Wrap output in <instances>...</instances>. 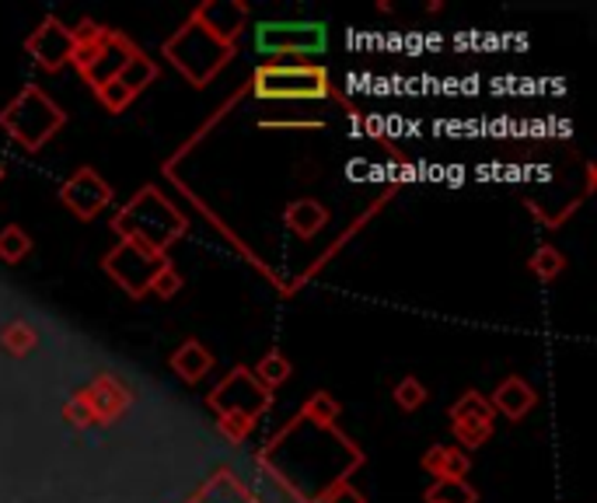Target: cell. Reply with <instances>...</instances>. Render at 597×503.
Returning <instances> with one entry per match:
<instances>
[{"label":"cell","mask_w":597,"mask_h":503,"mask_svg":"<svg viewBox=\"0 0 597 503\" xmlns=\"http://www.w3.org/2000/svg\"><path fill=\"white\" fill-rule=\"evenodd\" d=\"M112 231L119 242H130L151 255H169V249L189 231V218L158 185H143L123 210H115Z\"/></svg>","instance_id":"obj_1"},{"label":"cell","mask_w":597,"mask_h":503,"mask_svg":"<svg viewBox=\"0 0 597 503\" xmlns=\"http://www.w3.org/2000/svg\"><path fill=\"white\" fill-rule=\"evenodd\" d=\"M234 46L237 42H231L217 29H210L206 21L200 18V11H193L169 39H164L161 53L169 57V63L179 70L189 84L206 88L231 63Z\"/></svg>","instance_id":"obj_2"},{"label":"cell","mask_w":597,"mask_h":503,"mask_svg":"<svg viewBox=\"0 0 597 503\" xmlns=\"http://www.w3.org/2000/svg\"><path fill=\"white\" fill-rule=\"evenodd\" d=\"M206 405L213 410V416H217L224 437L245 441L255 430V423L270 413L273 392L262 389L249 368H234L217 381V389L206 395Z\"/></svg>","instance_id":"obj_3"},{"label":"cell","mask_w":597,"mask_h":503,"mask_svg":"<svg viewBox=\"0 0 597 503\" xmlns=\"http://www.w3.org/2000/svg\"><path fill=\"white\" fill-rule=\"evenodd\" d=\"M63 123H67V112L39 84L21 88L14 99L0 109V130L26 151L45 148V143L63 130Z\"/></svg>","instance_id":"obj_4"},{"label":"cell","mask_w":597,"mask_h":503,"mask_svg":"<svg viewBox=\"0 0 597 503\" xmlns=\"http://www.w3.org/2000/svg\"><path fill=\"white\" fill-rule=\"evenodd\" d=\"M70 32H74V57H70V63L78 67V74L91 84V91L109 84L136 53V46L123 32L105 29L91 18H84L81 26Z\"/></svg>","instance_id":"obj_5"},{"label":"cell","mask_w":597,"mask_h":503,"mask_svg":"<svg viewBox=\"0 0 597 503\" xmlns=\"http://www.w3.org/2000/svg\"><path fill=\"white\" fill-rule=\"evenodd\" d=\"M252 94L255 99H273V102H286V99H328L332 94V81L328 70L318 63H280L270 60L255 67L252 74Z\"/></svg>","instance_id":"obj_6"},{"label":"cell","mask_w":597,"mask_h":503,"mask_svg":"<svg viewBox=\"0 0 597 503\" xmlns=\"http://www.w3.org/2000/svg\"><path fill=\"white\" fill-rule=\"evenodd\" d=\"M169 262V255H151L130 242H119L105 259H102V270L112 276V283L119 286L123 294H130L133 301L148 298L151 286L161 273V266Z\"/></svg>","instance_id":"obj_7"},{"label":"cell","mask_w":597,"mask_h":503,"mask_svg":"<svg viewBox=\"0 0 597 503\" xmlns=\"http://www.w3.org/2000/svg\"><path fill=\"white\" fill-rule=\"evenodd\" d=\"M255 46L266 57H312L325 50V26H315V21H266L255 29Z\"/></svg>","instance_id":"obj_8"},{"label":"cell","mask_w":597,"mask_h":503,"mask_svg":"<svg viewBox=\"0 0 597 503\" xmlns=\"http://www.w3.org/2000/svg\"><path fill=\"white\" fill-rule=\"evenodd\" d=\"M154 81H158V63H154L148 53H143V50H136V53L130 57V63L119 70V74H115L109 84L94 88V99L102 102L105 112L119 115V112H127V109L133 105L136 94L148 91Z\"/></svg>","instance_id":"obj_9"},{"label":"cell","mask_w":597,"mask_h":503,"mask_svg":"<svg viewBox=\"0 0 597 503\" xmlns=\"http://www.w3.org/2000/svg\"><path fill=\"white\" fill-rule=\"evenodd\" d=\"M447 416H451V434H455L462 451L483 447L493 437V430H496V413H493L489 399L483 392H475V389H468L455 405H451Z\"/></svg>","instance_id":"obj_10"},{"label":"cell","mask_w":597,"mask_h":503,"mask_svg":"<svg viewBox=\"0 0 597 503\" xmlns=\"http://www.w3.org/2000/svg\"><path fill=\"white\" fill-rule=\"evenodd\" d=\"M60 203L74 213L78 221H94L112 203V185L94 172V168H78L60 189Z\"/></svg>","instance_id":"obj_11"},{"label":"cell","mask_w":597,"mask_h":503,"mask_svg":"<svg viewBox=\"0 0 597 503\" xmlns=\"http://www.w3.org/2000/svg\"><path fill=\"white\" fill-rule=\"evenodd\" d=\"M26 53L42 67L50 70V74H57V70H63L70 63V57H74V32H70V26H63L60 18H42L39 29H32V36L26 39Z\"/></svg>","instance_id":"obj_12"},{"label":"cell","mask_w":597,"mask_h":503,"mask_svg":"<svg viewBox=\"0 0 597 503\" xmlns=\"http://www.w3.org/2000/svg\"><path fill=\"white\" fill-rule=\"evenodd\" d=\"M81 395H84V402L91 405L94 423H102V426L115 423L119 416H123V413L130 410V402H133L130 389H127L119 378H112V374L94 378Z\"/></svg>","instance_id":"obj_13"},{"label":"cell","mask_w":597,"mask_h":503,"mask_svg":"<svg viewBox=\"0 0 597 503\" xmlns=\"http://www.w3.org/2000/svg\"><path fill=\"white\" fill-rule=\"evenodd\" d=\"M535 402H538V392H535L524 378H517V374H510V378L499 381L496 392H493V399H489L493 413L507 416V420H514V423L528 416V413L535 410Z\"/></svg>","instance_id":"obj_14"},{"label":"cell","mask_w":597,"mask_h":503,"mask_svg":"<svg viewBox=\"0 0 597 503\" xmlns=\"http://www.w3.org/2000/svg\"><path fill=\"white\" fill-rule=\"evenodd\" d=\"M196 11L210 29H217L231 42H237V36L249 26V4H242V0H203Z\"/></svg>","instance_id":"obj_15"},{"label":"cell","mask_w":597,"mask_h":503,"mask_svg":"<svg viewBox=\"0 0 597 503\" xmlns=\"http://www.w3.org/2000/svg\"><path fill=\"white\" fill-rule=\"evenodd\" d=\"M283 224L291 228L297 238H304V242H312V238H318L328 228V207L318 203V200H307V197L294 200L283 210Z\"/></svg>","instance_id":"obj_16"},{"label":"cell","mask_w":597,"mask_h":503,"mask_svg":"<svg viewBox=\"0 0 597 503\" xmlns=\"http://www.w3.org/2000/svg\"><path fill=\"white\" fill-rule=\"evenodd\" d=\"M419 465L434 479H465L468 469H472V459H468V451H462L458 444H434L419 459Z\"/></svg>","instance_id":"obj_17"},{"label":"cell","mask_w":597,"mask_h":503,"mask_svg":"<svg viewBox=\"0 0 597 503\" xmlns=\"http://www.w3.org/2000/svg\"><path fill=\"white\" fill-rule=\"evenodd\" d=\"M172 371L185 381V385H196V381H203L213 371V353L200 340H185L172 353Z\"/></svg>","instance_id":"obj_18"},{"label":"cell","mask_w":597,"mask_h":503,"mask_svg":"<svg viewBox=\"0 0 597 503\" xmlns=\"http://www.w3.org/2000/svg\"><path fill=\"white\" fill-rule=\"evenodd\" d=\"M185 503H259L231 472H217L206 486H200Z\"/></svg>","instance_id":"obj_19"},{"label":"cell","mask_w":597,"mask_h":503,"mask_svg":"<svg viewBox=\"0 0 597 503\" xmlns=\"http://www.w3.org/2000/svg\"><path fill=\"white\" fill-rule=\"evenodd\" d=\"M39 346V329L26 319H14L0 329V350L8 356H18V361H26V356Z\"/></svg>","instance_id":"obj_20"},{"label":"cell","mask_w":597,"mask_h":503,"mask_svg":"<svg viewBox=\"0 0 597 503\" xmlns=\"http://www.w3.org/2000/svg\"><path fill=\"white\" fill-rule=\"evenodd\" d=\"M252 374H255V381H259L262 389H270V392H273V389H280L283 381L294 374V364L286 361V356H283L280 350H270V353L262 356V361L255 364V371H252Z\"/></svg>","instance_id":"obj_21"},{"label":"cell","mask_w":597,"mask_h":503,"mask_svg":"<svg viewBox=\"0 0 597 503\" xmlns=\"http://www.w3.org/2000/svg\"><path fill=\"white\" fill-rule=\"evenodd\" d=\"M426 503H475L479 493H475L465 479H434V486L423 493Z\"/></svg>","instance_id":"obj_22"},{"label":"cell","mask_w":597,"mask_h":503,"mask_svg":"<svg viewBox=\"0 0 597 503\" xmlns=\"http://www.w3.org/2000/svg\"><path fill=\"white\" fill-rule=\"evenodd\" d=\"M32 252V234L18 224H8L0 228V262H8V266H18L21 259Z\"/></svg>","instance_id":"obj_23"},{"label":"cell","mask_w":597,"mask_h":503,"mask_svg":"<svg viewBox=\"0 0 597 503\" xmlns=\"http://www.w3.org/2000/svg\"><path fill=\"white\" fill-rule=\"evenodd\" d=\"M528 270L538 276V280H556L563 270H566V255L556 249V245H542V249H535L532 252V259H528Z\"/></svg>","instance_id":"obj_24"},{"label":"cell","mask_w":597,"mask_h":503,"mask_svg":"<svg viewBox=\"0 0 597 503\" xmlns=\"http://www.w3.org/2000/svg\"><path fill=\"white\" fill-rule=\"evenodd\" d=\"M426 395H429V392L423 389V381L413 378V374H409V378H402L398 385H395V392H392V399H395V405H398L402 413H416L419 405L426 402Z\"/></svg>","instance_id":"obj_25"},{"label":"cell","mask_w":597,"mask_h":503,"mask_svg":"<svg viewBox=\"0 0 597 503\" xmlns=\"http://www.w3.org/2000/svg\"><path fill=\"white\" fill-rule=\"evenodd\" d=\"M301 416L315 420V423H336L340 420V402L332 399L328 392H315L312 399L301 405Z\"/></svg>","instance_id":"obj_26"},{"label":"cell","mask_w":597,"mask_h":503,"mask_svg":"<svg viewBox=\"0 0 597 503\" xmlns=\"http://www.w3.org/2000/svg\"><path fill=\"white\" fill-rule=\"evenodd\" d=\"M63 420H67L70 430H88V426H94V413H91V405L84 402L81 392H78L74 399L63 402Z\"/></svg>","instance_id":"obj_27"},{"label":"cell","mask_w":597,"mask_h":503,"mask_svg":"<svg viewBox=\"0 0 597 503\" xmlns=\"http://www.w3.org/2000/svg\"><path fill=\"white\" fill-rule=\"evenodd\" d=\"M182 286H185V280H182V273L172 266V259H169V262L161 266V273H158V280H154V286H151V294H158V298L169 301V298H175V294L182 291Z\"/></svg>","instance_id":"obj_28"},{"label":"cell","mask_w":597,"mask_h":503,"mask_svg":"<svg viewBox=\"0 0 597 503\" xmlns=\"http://www.w3.org/2000/svg\"><path fill=\"white\" fill-rule=\"evenodd\" d=\"M322 503H367V500H364V493L356 490V486L340 483V486H332V490L322 496Z\"/></svg>","instance_id":"obj_29"},{"label":"cell","mask_w":597,"mask_h":503,"mask_svg":"<svg viewBox=\"0 0 597 503\" xmlns=\"http://www.w3.org/2000/svg\"><path fill=\"white\" fill-rule=\"evenodd\" d=\"M0 179H4V168H0Z\"/></svg>","instance_id":"obj_30"}]
</instances>
